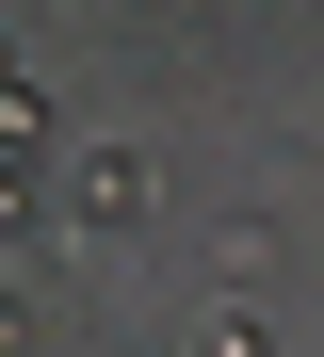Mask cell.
<instances>
[{"instance_id":"1","label":"cell","mask_w":324,"mask_h":357,"mask_svg":"<svg viewBox=\"0 0 324 357\" xmlns=\"http://www.w3.org/2000/svg\"><path fill=\"white\" fill-rule=\"evenodd\" d=\"M146 195H162V178H146V146H130V130H114V146H82V227H130Z\"/></svg>"},{"instance_id":"2","label":"cell","mask_w":324,"mask_h":357,"mask_svg":"<svg viewBox=\"0 0 324 357\" xmlns=\"http://www.w3.org/2000/svg\"><path fill=\"white\" fill-rule=\"evenodd\" d=\"M0 146H49V98L17 82V49H0Z\"/></svg>"},{"instance_id":"3","label":"cell","mask_w":324,"mask_h":357,"mask_svg":"<svg viewBox=\"0 0 324 357\" xmlns=\"http://www.w3.org/2000/svg\"><path fill=\"white\" fill-rule=\"evenodd\" d=\"M194 357H276V325H259V309H211V325H194Z\"/></svg>"},{"instance_id":"4","label":"cell","mask_w":324,"mask_h":357,"mask_svg":"<svg viewBox=\"0 0 324 357\" xmlns=\"http://www.w3.org/2000/svg\"><path fill=\"white\" fill-rule=\"evenodd\" d=\"M17 227H33V178H17V146H0V244H17Z\"/></svg>"},{"instance_id":"5","label":"cell","mask_w":324,"mask_h":357,"mask_svg":"<svg viewBox=\"0 0 324 357\" xmlns=\"http://www.w3.org/2000/svg\"><path fill=\"white\" fill-rule=\"evenodd\" d=\"M0 357H33V309H17V292H0Z\"/></svg>"}]
</instances>
